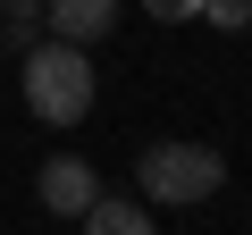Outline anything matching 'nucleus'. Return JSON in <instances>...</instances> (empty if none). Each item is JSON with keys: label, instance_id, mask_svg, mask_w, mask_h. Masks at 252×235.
<instances>
[{"label": "nucleus", "instance_id": "f03ea898", "mask_svg": "<svg viewBox=\"0 0 252 235\" xmlns=\"http://www.w3.org/2000/svg\"><path fill=\"white\" fill-rule=\"evenodd\" d=\"M135 176H143V202L193 210V202H210V193L227 185V160H219L210 143H152V151L135 160Z\"/></svg>", "mask_w": 252, "mask_h": 235}, {"label": "nucleus", "instance_id": "20e7f679", "mask_svg": "<svg viewBox=\"0 0 252 235\" xmlns=\"http://www.w3.org/2000/svg\"><path fill=\"white\" fill-rule=\"evenodd\" d=\"M118 9H126V0H42V26L59 42H101L118 26Z\"/></svg>", "mask_w": 252, "mask_h": 235}, {"label": "nucleus", "instance_id": "7ed1b4c3", "mask_svg": "<svg viewBox=\"0 0 252 235\" xmlns=\"http://www.w3.org/2000/svg\"><path fill=\"white\" fill-rule=\"evenodd\" d=\"M34 193H42V210H51V218H84V210L101 202V176H93V160L51 151V160H42V176H34Z\"/></svg>", "mask_w": 252, "mask_h": 235}, {"label": "nucleus", "instance_id": "423d86ee", "mask_svg": "<svg viewBox=\"0 0 252 235\" xmlns=\"http://www.w3.org/2000/svg\"><path fill=\"white\" fill-rule=\"evenodd\" d=\"M34 26H42V0H0V51L34 42Z\"/></svg>", "mask_w": 252, "mask_h": 235}, {"label": "nucleus", "instance_id": "0eeeda50", "mask_svg": "<svg viewBox=\"0 0 252 235\" xmlns=\"http://www.w3.org/2000/svg\"><path fill=\"white\" fill-rule=\"evenodd\" d=\"M202 17H210L219 34H244V26H252V0H202Z\"/></svg>", "mask_w": 252, "mask_h": 235}, {"label": "nucleus", "instance_id": "39448f33", "mask_svg": "<svg viewBox=\"0 0 252 235\" xmlns=\"http://www.w3.org/2000/svg\"><path fill=\"white\" fill-rule=\"evenodd\" d=\"M84 235H152V210H143V202H109V193H101V202L84 210Z\"/></svg>", "mask_w": 252, "mask_h": 235}, {"label": "nucleus", "instance_id": "6e6552de", "mask_svg": "<svg viewBox=\"0 0 252 235\" xmlns=\"http://www.w3.org/2000/svg\"><path fill=\"white\" fill-rule=\"evenodd\" d=\"M143 9H152L160 26H185V17H202V0H143Z\"/></svg>", "mask_w": 252, "mask_h": 235}, {"label": "nucleus", "instance_id": "f257e3e1", "mask_svg": "<svg viewBox=\"0 0 252 235\" xmlns=\"http://www.w3.org/2000/svg\"><path fill=\"white\" fill-rule=\"evenodd\" d=\"M17 84H26V109L42 118V126H76V118L93 109V92H101V84H93V51H84V42H59V34L26 51Z\"/></svg>", "mask_w": 252, "mask_h": 235}]
</instances>
